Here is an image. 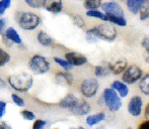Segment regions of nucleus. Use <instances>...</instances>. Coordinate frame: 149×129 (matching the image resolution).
Wrapping results in <instances>:
<instances>
[{"instance_id":"nucleus-12","label":"nucleus","mask_w":149,"mask_h":129,"mask_svg":"<svg viewBox=\"0 0 149 129\" xmlns=\"http://www.w3.org/2000/svg\"><path fill=\"white\" fill-rule=\"evenodd\" d=\"M44 7L47 11L51 12V13H60L63 9L62 0H46Z\"/></svg>"},{"instance_id":"nucleus-33","label":"nucleus","mask_w":149,"mask_h":129,"mask_svg":"<svg viewBox=\"0 0 149 129\" xmlns=\"http://www.w3.org/2000/svg\"><path fill=\"white\" fill-rule=\"evenodd\" d=\"M11 99L13 101V103L15 105H17L18 107H24V100L22 97H19L16 94H12L11 95Z\"/></svg>"},{"instance_id":"nucleus-43","label":"nucleus","mask_w":149,"mask_h":129,"mask_svg":"<svg viewBox=\"0 0 149 129\" xmlns=\"http://www.w3.org/2000/svg\"><path fill=\"white\" fill-rule=\"evenodd\" d=\"M6 87V83L5 81H3L1 78H0V89H4Z\"/></svg>"},{"instance_id":"nucleus-42","label":"nucleus","mask_w":149,"mask_h":129,"mask_svg":"<svg viewBox=\"0 0 149 129\" xmlns=\"http://www.w3.org/2000/svg\"><path fill=\"white\" fill-rule=\"evenodd\" d=\"M144 116H145L147 119H149V103L147 104V106H146V108H145V111H144Z\"/></svg>"},{"instance_id":"nucleus-40","label":"nucleus","mask_w":149,"mask_h":129,"mask_svg":"<svg viewBox=\"0 0 149 129\" xmlns=\"http://www.w3.org/2000/svg\"><path fill=\"white\" fill-rule=\"evenodd\" d=\"M141 45L144 49L149 47V37H145V38H143V40L141 41Z\"/></svg>"},{"instance_id":"nucleus-8","label":"nucleus","mask_w":149,"mask_h":129,"mask_svg":"<svg viewBox=\"0 0 149 129\" xmlns=\"http://www.w3.org/2000/svg\"><path fill=\"white\" fill-rule=\"evenodd\" d=\"M142 108H143V100L139 96H133L128 103V112L134 117L141 115Z\"/></svg>"},{"instance_id":"nucleus-21","label":"nucleus","mask_w":149,"mask_h":129,"mask_svg":"<svg viewBox=\"0 0 149 129\" xmlns=\"http://www.w3.org/2000/svg\"><path fill=\"white\" fill-rule=\"evenodd\" d=\"M106 17H107V21L111 22V23L117 24L118 26L127 25V20L125 19L124 16H117V15H113V14H106Z\"/></svg>"},{"instance_id":"nucleus-1","label":"nucleus","mask_w":149,"mask_h":129,"mask_svg":"<svg viewBox=\"0 0 149 129\" xmlns=\"http://www.w3.org/2000/svg\"><path fill=\"white\" fill-rule=\"evenodd\" d=\"M8 84L16 91V92L24 93L28 92L33 84V77L26 73H20L17 75H11L8 77Z\"/></svg>"},{"instance_id":"nucleus-27","label":"nucleus","mask_w":149,"mask_h":129,"mask_svg":"<svg viewBox=\"0 0 149 129\" xmlns=\"http://www.w3.org/2000/svg\"><path fill=\"white\" fill-rule=\"evenodd\" d=\"M102 5V0H86L84 2V7L87 10H94L97 9Z\"/></svg>"},{"instance_id":"nucleus-23","label":"nucleus","mask_w":149,"mask_h":129,"mask_svg":"<svg viewBox=\"0 0 149 129\" xmlns=\"http://www.w3.org/2000/svg\"><path fill=\"white\" fill-rule=\"evenodd\" d=\"M140 19L147 20L149 19V0H144L141 8H140Z\"/></svg>"},{"instance_id":"nucleus-22","label":"nucleus","mask_w":149,"mask_h":129,"mask_svg":"<svg viewBox=\"0 0 149 129\" xmlns=\"http://www.w3.org/2000/svg\"><path fill=\"white\" fill-rule=\"evenodd\" d=\"M139 89L143 94L149 95V74L145 75L143 78H140Z\"/></svg>"},{"instance_id":"nucleus-19","label":"nucleus","mask_w":149,"mask_h":129,"mask_svg":"<svg viewBox=\"0 0 149 129\" xmlns=\"http://www.w3.org/2000/svg\"><path fill=\"white\" fill-rule=\"evenodd\" d=\"M104 118H106V114L104 112H98L96 114H93V115H88L86 117V124L88 126H94L96 124H98L100 122L104 121Z\"/></svg>"},{"instance_id":"nucleus-4","label":"nucleus","mask_w":149,"mask_h":129,"mask_svg":"<svg viewBox=\"0 0 149 129\" xmlns=\"http://www.w3.org/2000/svg\"><path fill=\"white\" fill-rule=\"evenodd\" d=\"M29 67L31 71L37 75L46 74L50 70V63L45 57L40 55H36L30 60Z\"/></svg>"},{"instance_id":"nucleus-10","label":"nucleus","mask_w":149,"mask_h":129,"mask_svg":"<svg viewBox=\"0 0 149 129\" xmlns=\"http://www.w3.org/2000/svg\"><path fill=\"white\" fill-rule=\"evenodd\" d=\"M65 59L69 62L73 67H80L87 63V59L84 55L75 51H70L65 55Z\"/></svg>"},{"instance_id":"nucleus-28","label":"nucleus","mask_w":149,"mask_h":129,"mask_svg":"<svg viewBox=\"0 0 149 129\" xmlns=\"http://www.w3.org/2000/svg\"><path fill=\"white\" fill-rule=\"evenodd\" d=\"M24 2H26L30 7L39 9V8L44 7L46 0H24Z\"/></svg>"},{"instance_id":"nucleus-31","label":"nucleus","mask_w":149,"mask_h":129,"mask_svg":"<svg viewBox=\"0 0 149 129\" xmlns=\"http://www.w3.org/2000/svg\"><path fill=\"white\" fill-rule=\"evenodd\" d=\"M11 0H0V15L4 14L7 8H9Z\"/></svg>"},{"instance_id":"nucleus-37","label":"nucleus","mask_w":149,"mask_h":129,"mask_svg":"<svg viewBox=\"0 0 149 129\" xmlns=\"http://www.w3.org/2000/svg\"><path fill=\"white\" fill-rule=\"evenodd\" d=\"M6 30V19L0 18V34H3Z\"/></svg>"},{"instance_id":"nucleus-35","label":"nucleus","mask_w":149,"mask_h":129,"mask_svg":"<svg viewBox=\"0 0 149 129\" xmlns=\"http://www.w3.org/2000/svg\"><path fill=\"white\" fill-rule=\"evenodd\" d=\"M46 124H47V122H46L45 120L38 119V120H36V121L33 122V129H41V128L45 127Z\"/></svg>"},{"instance_id":"nucleus-3","label":"nucleus","mask_w":149,"mask_h":129,"mask_svg":"<svg viewBox=\"0 0 149 129\" xmlns=\"http://www.w3.org/2000/svg\"><path fill=\"white\" fill-rule=\"evenodd\" d=\"M102 102L106 104L108 109L112 112H117L122 107V100L119 94L111 87L104 90L102 93Z\"/></svg>"},{"instance_id":"nucleus-24","label":"nucleus","mask_w":149,"mask_h":129,"mask_svg":"<svg viewBox=\"0 0 149 129\" xmlns=\"http://www.w3.org/2000/svg\"><path fill=\"white\" fill-rule=\"evenodd\" d=\"M110 72H111V70H110L109 64H107V66H104V64H102V66H96L95 69H94V73H95L96 77H104Z\"/></svg>"},{"instance_id":"nucleus-44","label":"nucleus","mask_w":149,"mask_h":129,"mask_svg":"<svg viewBox=\"0 0 149 129\" xmlns=\"http://www.w3.org/2000/svg\"><path fill=\"white\" fill-rule=\"evenodd\" d=\"M0 128H10V126H8V125H6L5 123H2V124H0Z\"/></svg>"},{"instance_id":"nucleus-6","label":"nucleus","mask_w":149,"mask_h":129,"mask_svg":"<svg viewBox=\"0 0 149 129\" xmlns=\"http://www.w3.org/2000/svg\"><path fill=\"white\" fill-rule=\"evenodd\" d=\"M124 74L122 76V80L124 83L128 85L135 84L137 81L140 80V78L143 75V71L141 68H139L136 64H132V66L126 68V70L124 71Z\"/></svg>"},{"instance_id":"nucleus-7","label":"nucleus","mask_w":149,"mask_h":129,"mask_svg":"<svg viewBox=\"0 0 149 129\" xmlns=\"http://www.w3.org/2000/svg\"><path fill=\"white\" fill-rule=\"evenodd\" d=\"M98 82L96 79L90 78V79H85L82 82L80 87L81 94L86 98H92L96 95L98 91Z\"/></svg>"},{"instance_id":"nucleus-11","label":"nucleus","mask_w":149,"mask_h":129,"mask_svg":"<svg viewBox=\"0 0 149 129\" xmlns=\"http://www.w3.org/2000/svg\"><path fill=\"white\" fill-rule=\"evenodd\" d=\"M70 110L74 115L84 116L89 113L90 110H91V107L85 100H78L77 103L74 105V107H72Z\"/></svg>"},{"instance_id":"nucleus-5","label":"nucleus","mask_w":149,"mask_h":129,"mask_svg":"<svg viewBox=\"0 0 149 129\" xmlns=\"http://www.w3.org/2000/svg\"><path fill=\"white\" fill-rule=\"evenodd\" d=\"M94 34L97 36L98 39H104V40L112 41L117 37V30L111 24H100L96 27L91 28Z\"/></svg>"},{"instance_id":"nucleus-9","label":"nucleus","mask_w":149,"mask_h":129,"mask_svg":"<svg viewBox=\"0 0 149 129\" xmlns=\"http://www.w3.org/2000/svg\"><path fill=\"white\" fill-rule=\"evenodd\" d=\"M102 10L106 14H113V15H117V16H124V10L121 7L119 3L114 1L111 2H106V3L100 5Z\"/></svg>"},{"instance_id":"nucleus-41","label":"nucleus","mask_w":149,"mask_h":129,"mask_svg":"<svg viewBox=\"0 0 149 129\" xmlns=\"http://www.w3.org/2000/svg\"><path fill=\"white\" fill-rule=\"evenodd\" d=\"M144 59H145L146 63L149 64V47H146L145 53H144Z\"/></svg>"},{"instance_id":"nucleus-15","label":"nucleus","mask_w":149,"mask_h":129,"mask_svg":"<svg viewBox=\"0 0 149 129\" xmlns=\"http://www.w3.org/2000/svg\"><path fill=\"white\" fill-rule=\"evenodd\" d=\"M109 66H110V70L113 74L120 75L127 68V61L125 59H121L119 61L115 62L114 64H109Z\"/></svg>"},{"instance_id":"nucleus-25","label":"nucleus","mask_w":149,"mask_h":129,"mask_svg":"<svg viewBox=\"0 0 149 129\" xmlns=\"http://www.w3.org/2000/svg\"><path fill=\"white\" fill-rule=\"evenodd\" d=\"M86 16H88V17H92V18H97V19H100V20H104V21H107L106 14L102 13V11H98L97 9L87 10Z\"/></svg>"},{"instance_id":"nucleus-39","label":"nucleus","mask_w":149,"mask_h":129,"mask_svg":"<svg viewBox=\"0 0 149 129\" xmlns=\"http://www.w3.org/2000/svg\"><path fill=\"white\" fill-rule=\"evenodd\" d=\"M139 129H149V120H146L139 125Z\"/></svg>"},{"instance_id":"nucleus-34","label":"nucleus","mask_w":149,"mask_h":129,"mask_svg":"<svg viewBox=\"0 0 149 129\" xmlns=\"http://www.w3.org/2000/svg\"><path fill=\"white\" fill-rule=\"evenodd\" d=\"M85 36H86V39L88 43H95L96 40H97V36H96L95 34H94V32H92V30L90 28V30H88L86 32V33H85Z\"/></svg>"},{"instance_id":"nucleus-20","label":"nucleus","mask_w":149,"mask_h":129,"mask_svg":"<svg viewBox=\"0 0 149 129\" xmlns=\"http://www.w3.org/2000/svg\"><path fill=\"white\" fill-rule=\"evenodd\" d=\"M37 39L40 45H44V47H51L54 43V39L45 32H40L38 33Z\"/></svg>"},{"instance_id":"nucleus-13","label":"nucleus","mask_w":149,"mask_h":129,"mask_svg":"<svg viewBox=\"0 0 149 129\" xmlns=\"http://www.w3.org/2000/svg\"><path fill=\"white\" fill-rule=\"evenodd\" d=\"M56 81L58 84L62 86H71L73 84V76L70 73L59 72L56 75Z\"/></svg>"},{"instance_id":"nucleus-14","label":"nucleus","mask_w":149,"mask_h":129,"mask_svg":"<svg viewBox=\"0 0 149 129\" xmlns=\"http://www.w3.org/2000/svg\"><path fill=\"white\" fill-rule=\"evenodd\" d=\"M112 88L116 91L121 98H125L129 94V88H128L127 84L121 81H114L112 84Z\"/></svg>"},{"instance_id":"nucleus-36","label":"nucleus","mask_w":149,"mask_h":129,"mask_svg":"<svg viewBox=\"0 0 149 129\" xmlns=\"http://www.w3.org/2000/svg\"><path fill=\"white\" fill-rule=\"evenodd\" d=\"M6 106H7L6 102L0 101V118L3 117L4 114H5V112H6Z\"/></svg>"},{"instance_id":"nucleus-29","label":"nucleus","mask_w":149,"mask_h":129,"mask_svg":"<svg viewBox=\"0 0 149 129\" xmlns=\"http://www.w3.org/2000/svg\"><path fill=\"white\" fill-rule=\"evenodd\" d=\"M10 61V55L4 49H0V67H3Z\"/></svg>"},{"instance_id":"nucleus-30","label":"nucleus","mask_w":149,"mask_h":129,"mask_svg":"<svg viewBox=\"0 0 149 129\" xmlns=\"http://www.w3.org/2000/svg\"><path fill=\"white\" fill-rule=\"evenodd\" d=\"M20 115L22 116L24 119L28 120V121H33L36 118L35 113H33V111H31V110H22V111L20 112Z\"/></svg>"},{"instance_id":"nucleus-26","label":"nucleus","mask_w":149,"mask_h":129,"mask_svg":"<svg viewBox=\"0 0 149 129\" xmlns=\"http://www.w3.org/2000/svg\"><path fill=\"white\" fill-rule=\"evenodd\" d=\"M54 62L57 64H59L61 68H63L65 71H70L71 69L73 68L72 64L69 63L66 59H61V58H58V57H54Z\"/></svg>"},{"instance_id":"nucleus-38","label":"nucleus","mask_w":149,"mask_h":129,"mask_svg":"<svg viewBox=\"0 0 149 129\" xmlns=\"http://www.w3.org/2000/svg\"><path fill=\"white\" fill-rule=\"evenodd\" d=\"M2 40H3V43L6 45V47H11L12 45V41H10L9 39H8L7 37L3 34H2Z\"/></svg>"},{"instance_id":"nucleus-32","label":"nucleus","mask_w":149,"mask_h":129,"mask_svg":"<svg viewBox=\"0 0 149 129\" xmlns=\"http://www.w3.org/2000/svg\"><path fill=\"white\" fill-rule=\"evenodd\" d=\"M73 22H74L75 25H77L80 28H84L85 27V22L83 20V18L80 15H74L73 16Z\"/></svg>"},{"instance_id":"nucleus-2","label":"nucleus","mask_w":149,"mask_h":129,"mask_svg":"<svg viewBox=\"0 0 149 129\" xmlns=\"http://www.w3.org/2000/svg\"><path fill=\"white\" fill-rule=\"evenodd\" d=\"M18 25L24 30H33L39 26L40 16L33 12H20L17 14Z\"/></svg>"},{"instance_id":"nucleus-17","label":"nucleus","mask_w":149,"mask_h":129,"mask_svg":"<svg viewBox=\"0 0 149 129\" xmlns=\"http://www.w3.org/2000/svg\"><path fill=\"white\" fill-rule=\"evenodd\" d=\"M3 35H5L10 41H12V43H16V45H22V40L20 35L18 34V32L14 30L13 27H8L5 30Z\"/></svg>"},{"instance_id":"nucleus-16","label":"nucleus","mask_w":149,"mask_h":129,"mask_svg":"<svg viewBox=\"0 0 149 129\" xmlns=\"http://www.w3.org/2000/svg\"><path fill=\"white\" fill-rule=\"evenodd\" d=\"M77 101H78V99H77V97L75 96V95L67 94L66 96L60 101L59 105H60V107L65 108V109H71L72 107H74V105L77 103Z\"/></svg>"},{"instance_id":"nucleus-18","label":"nucleus","mask_w":149,"mask_h":129,"mask_svg":"<svg viewBox=\"0 0 149 129\" xmlns=\"http://www.w3.org/2000/svg\"><path fill=\"white\" fill-rule=\"evenodd\" d=\"M144 0H126V5L131 13L137 14L139 13L140 8L143 4Z\"/></svg>"}]
</instances>
